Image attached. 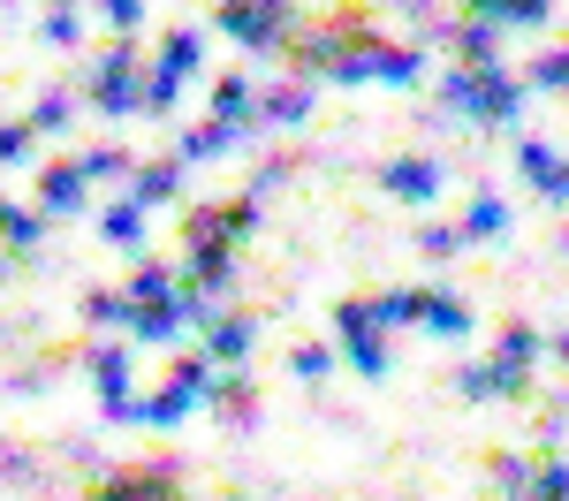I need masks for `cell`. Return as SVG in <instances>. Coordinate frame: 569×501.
Masks as SVG:
<instances>
[{"instance_id": "6da1fadb", "label": "cell", "mask_w": 569, "mask_h": 501, "mask_svg": "<svg viewBox=\"0 0 569 501\" xmlns=\"http://www.w3.org/2000/svg\"><path fill=\"white\" fill-rule=\"evenodd\" d=\"M440 99L456 107V114H479V122H517V107H525V84L509 77V69H463V77H448Z\"/></svg>"}, {"instance_id": "7a4b0ae2", "label": "cell", "mask_w": 569, "mask_h": 501, "mask_svg": "<svg viewBox=\"0 0 569 501\" xmlns=\"http://www.w3.org/2000/svg\"><path fill=\"white\" fill-rule=\"evenodd\" d=\"M91 107L99 114H130V107H144V84H137V46L114 39L107 53H99V69H91Z\"/></svg>"}, {"instance_id": "3957f363", "label": "cell", "mask_w": 569, "mask_h": 501, "mask_svg": "<svg viewBox=\"0 0 569 501\" xmlns=\"http://www.w3.org/2000/svg\"><path fill=\"white\" fill-rule=\"evenodd\" d=\"M251 198H220V206H198L190 221H182V251L198 259V251H228L236 236H251Z\"/></svg>"}, {"instance_id": "277c9868", "label": "cell", "mask_w": 569, "mask_h": 501, "mask_svg": "<svg viewBox=\"0 0 569 501\" xmlns=\"http://www.w3.org/2000/svg\"><path fill=\"white\" fill-rule=\"evenodd\" d=\"M213 23L243 46H281L289 31V0H213Z\"/></svg>"}, {"instance_id": "5b68a950", "label": "cell", "mask_w": 569, "mask_h": 501, "mask_svg": "<svg viewBox=\"0 0 569 501\" xmlns=\"http://www.w3.org/2000/svg\"><path fill=\"white\" fill-rule=\"evenodd\" d=\"M168 494H176V463H160V455H137L130 471L91 487V501H168Z\"/></svg>"}, {"instance_id": "8992f818", "label": "cell", "mask_w": 569, "mask_h": 501, "mask_svg": "<svg viewBox=\"0 0 569 501\" xmlns=\"http://www.w3.org/2000/svg\"><path fill=\"white\" fill-rule=\"evenodd\" d=\"M84 206V168L77 160H53L39 176V213H77Z\"/></svg>"}, {"instance_id": "52a82bcc", "label": "cell", "mask_w": 569, "mask_h": 501, "mask_svg": "<svg viewBox=\"0 0 569 501\" xmlns=\"http://www.w3.org/2000/svg\"><path fill=\"white\" fill-rule=\"evenodd\" d=\"M213 122H228V130H251V122H259L251 77H220V84H213Z\"/></svg>"}, {"instance_id": "ba28073f", "label": "cell", "mask_w": 569, "mask_h": 501, "mask_svg": "<svg viewBox=\"0 0 569 501\" xmlns=\"http://www.w3.org/2000/svg\"><path fill=\"white\" fill-rule=\"evenodd\" d=\"M77 168H84V182H137V152L130 144H91V152H77Z\"/></svg>"}, {"instance_id": "9c48e42d", "label": "cell", "mask_w": 569, "mask_h": 501, "mask_svg": "<svg viewBox=\"0 0 569 501\" xmlns=\"http://www.w3.org/2000/svg\"><path fill=\"white\" fill-rule=\"evenodd\" d=\"M395 198H433L440 190V160H388V176H380Z\"/></svg>"}, {"instance_id": "30bf717a", "label": "cell", "mask_w": 569, "mask_h": 501, "mask_svg": "<svg viewBox=\"0 0 569 501\" xmlns=\"http://www.w3.org/2000/svg\"><path fill=\"white\" fill-rule=\"evenodd\" d=\"M456 388H463V395H517V388H525V372H509L501 358H493V364H463V372H456Z\"/></svg>"}, {"instance_id": "8fae6325", "label": "cell", "mask_w": 569, "mask_h": 501, "mask_svg": "<svg viewBox=\"0 0 569 501\" xmlns=\"http://www.w3.org/2000/svg\"><path fill=\"white\" fill-rule=\"evenodd\" d=\"M517 168H525V182H539V190H547V198H562V160H555V144H539V137H531L525 152H517Z\"/></svg>"}, {"instance_id": "7c38bea8", "label": "cell", "mask_w": 569, "mask_h": 501, "mask_svg": "<svg viewBox=\"0 0 569 501\" xmlns=\"http://www.w3.org/2000/svg\"><path fill=\"white\" fill-rule=\"evenodd\" d=\"M198 53H206V39H198V31H168V46H160V61H152V69L182 84V77L198 69Z\"/></svg>"}, {"instance_id": "4fadbf2b", "label": "cell", "mask_w": 569, "mask_h": 501, "mask_svg": "<svg viewBox=\"0 0 569 501\" xmlns=\"http://www.w3.org/2000/svg\"><path fill=\"white\" fill-rule=\"evenodd\" d=\"M99 236H107V243H144V206H137V198H114V206L99 213Z\"/></svg>"}, {"instance_id": "5bb4252c", "label": "cell", "mask_w": 569, "mask_h": 501, "mask_svg": "<svg viewBox=\"0 0 569 501\" xmlns=\"http://www.w3.org/2000/svg\"><path fill=\"white\" fill-rule=\"evenodd\" d=\"M122 297H130L137 312H144V304H168V297H176V273H168V267H152V259H144V267L130 273V289H122Z\"/></svg>"}, {"instance_id": "9a60e30c", "label": "cell", "mask_w": 569, "mask_h": 501, "mask_svg": "<svg viewBox=\"0 0 569 501\" xmlns=\"http://www.w3.org/2000/svg\"><path fill=\"white\" fill-rule=\"evenodd\" d=\"M206 350H213V358H243V350H251V312L213 319V327H206Z\"/></svg>"}, {"instance_id": "2e32d148", "label": "cell", "mask_w": 569, "mask_h": 501, "mask_svg": "<svg viewBox=\"0 0 569 501\" xmlns=\"http://www.w3.org/2000/svg\"><path fill=\"white\" fill-rule=\"evenodd\" d=\"M305 107H311V84H289V77H281V84L266 91V122H305Z\"/></svg>"}, {"instance_id": "e0dca14e", "label": "cell", "mask_w": 569, "mask_h": 501, "mask_svg": "<svg viewBox=\"0 0 569 501\" xmlns=\"http://www.w3.org/2000/svg\"><path fill=\"white\" fill-rule=\"evenodd\" d=\"M448 39H456V53H463L471 69H493V23H456Z\"/></svg>"}, {"instance_id": "ac0fdd59", "label": "cell", "mask_w": 569, "mask_h": 501, "mask_svg": "<svg viewBox=\"0 0 569 501\" xmlns=\"http://www.w3.org/2000/svg\"><path fill=\"white\" fill-rule=\"evenodd\" d=\"M501 221H509V213H501V198H471V206H463V243H471V236H501Z\"/></svg>"}, {"instance_id": "d6986e66", "label": "cell", "mask_w": 569, "mask_h": 501, "mask_svg": "<svg viewBox=\"0 0 569 501\" xmlns=\"http://www.w3.org/2000/svg\"><path fill=\"white\" fill-rule=\"evenodd\" d=\"M84 319H91V327H122V319L137 327V304H130V297H107V289H91V297H84Z\"/></svg>"}, {"instance_id": "ffe728a7", "label": "cell", "mask_w": 569, "mask_h": 501, "mask_svg": "<svg viewBox=\"0 0 569 501\" xmlns=\"http://www.w3.org/2000/svg\"><path fill=\"white\" fill-rule=\"evenodd\" d=\"M176 182H182L176 160H152V168H137V206H144V198H176Z\"/></svg>"}, {"instance_id": "44dd1931", "label": "cell", "mask_w": 569, "mask_h": 501, "mask_svg": "<svg viewBox=\"0 0 569 501\" xmlns=\"http://www.w3.org/2000/svg\"><path fill=\"white\" fill-rule=\"evenodd\" d=\"M206 395H213V410H220V418H236V425H251V388H243V380H213Z\"/></svg>"}, {"instance_id": "7402d4cb", "label": "cell", "mask_w": 569, "mask_h": 501, "mask_svg": "<svg viewBox=\"0 0 569 501\" xmlns=\"http://www.w3.org/2000/svg\"><path fill=\"white\" fill-rule=\"evenodd\" d=\"M501 364H509V372H531V364H539V334H531V327H509V334H501Z\"/></svg>"}, {"instance_id": "603a6c76", "label": "cell", "mask_w": 569, "mask_h": 501, "mask_svg": "<svg viewBox=\"0 0 569 501\" xmlns=\"http://www.w3.org/2000/svg\"><path fill=\"white\" fill-rule=\"evenodd\" d=\"M228 144H236V130H228V122H206V130L182 137V152H190V160H213V152H228Z\"/></svg>"}, {"instance_id": "cb8c5ba5", "label": "cell", "mask_w": 569, "mask_h": 501, "mask_svg": "<svg viewBox=\"0 0 569 501\" xmlns=\"http://www.w3.org/2000/svg\"><path fill=\"white\" fill-rule=\"evenodd\" d=\"M426 327H433V334H463V327H471V312H463L456 297H426Z\"/></svg>"}, {"instance_id": "d4e9b609", "label": "cell", "mask_w": 569, "mask_h": 501, "mask_svg": "<svg viewBox=\"0 0 569 501\" xmlns=\"http://www.w3.org/2000/svg\"><path fill=\"white\" fill-rule=\"evenodd\" d=\"M0 236H8V243H39V236H46V213H31V206H8Z\"/></svg>"}, {"instance_id": "484cf974", "label": "cell", "mask_w": 569, "mask_h": 501, "mask_svg": "<svg viewBox=\"0 0 569 501\" xmlns=\"http://www.w3.org/2000/svg\"><path fill=\"white\" fill-rule=\"evenodd\" d=\"M69 122V91H39L31 99V130H61Z\"/></svg>"}, {"instance_id": "4316f807", "label": "cell", "mask_w": 569, "mask_h": 501, "mask_svg": "<svg viewBox=\"0 0 569 501\" xmlns=\"http://www.w3.org/2000/svg\"><path fill=\"white\" fill-rule=\"evenodd\" d=\"M31 152V122H0V160H23Z\"/></svg>"}, {"instance_id": "83f0119b", "label": "cell", "mask_w": 569, "mask_h": 501, "mask_svg": "<svg viewBox=\"0 0 569 501\" xmlns=\"http://www.w3.org/2000/svg\"><path fill=\"white\" fill-rule=\"evenodd\" d=\"M99 16H107V23H122V31H130L137 16H144V0H99Z\"/></svg>"}, {"instance_id": "f1b7e54d", "label": "cell", "mask_w": 569, "mask_h": 501, "mask_svg": "<svg viewBox=\"0 0 569 501\" xmlns=\"http://www.w3.org/2000/svg\"><path fill=\"white\" fill-rule=\"evenodd\" d=\"M418 243L440 259V251H456V243H463V228H418Z\"/></svg>"}, {"instance_id": "f546056e", "label": "cell", "mask_w": 569, "mask_h": 501, "mask_svg": "<svg viewBox=\"0 0 569 501\" xmlns=\"http://www.w3.org/2000/svg\"><path fill=\"white\" fill-rule=\"evenodd\" d=\"M289 372H297V380H319V372H327V350H297Z\"/></svg>"}, {"instance_id": "4dcf8cb0", "label": "cell", "mask_w": 569, "mask_h": 501, "mask_svg": "<svg viewBox=\"0 0 569 501\" xmlns=\"http://www.w3.org/2000/svg\"><path fill=\"white\" fill-rule=\"evenodd\" d=\"M46 46H77V16H46Z\"/></svg>"}, {"instance_id": "1f68e13d", "label": "cell", "mask_w": 569, "mask_h": 501, "mask_svg": "<svg viewBox=\"0 0 569 501\" xmlns=\"http://www.w3.org/2000/svg\"><path fill=\"white\" fill-rule=\"evenodd\" d=\"M463 8H486V16H501V23H509V0H463Z\"/></svg>"}, {"instance_id": "d6a6232c", "label": "cell", "mask_w": 569, "mask_h": 501, "mask_svg": "<svg viewBox=\"0 0 569 501\" xmlns=\"http://www.w3.org/2000/svg\"><path fill=\"white\" fill-rule=\"evenodd\" d=\"M402 8H410V16H433V0H402Z\"/></svg>"}, {"instance_id": "836d02e7", "label": "cell", "mask_w": 569, "mask_h": 501, "mask_svg": "<svg viewBox=\"0 0 569 501\" xmlns=\"http://www.w3.org/2000/svg\"><path fill=\"white\" fill-rule=\"evenodd\" d=\"M0 221H8V198H0Z\"/></svg>"}, {"instance_id": "e575fe53", "label": "cell", "mask_w": 569, "mask_h": 501, "mask_svg": "<svg viewBox=\"0 0 569 501\" xmlns=\"http://www.w3.org/2000/svg\"><path fill=\"white\" fill-rule=\"evenodd\" d=\"M562 358H569V334H562Z\"/></svg>"}]
</instances>
